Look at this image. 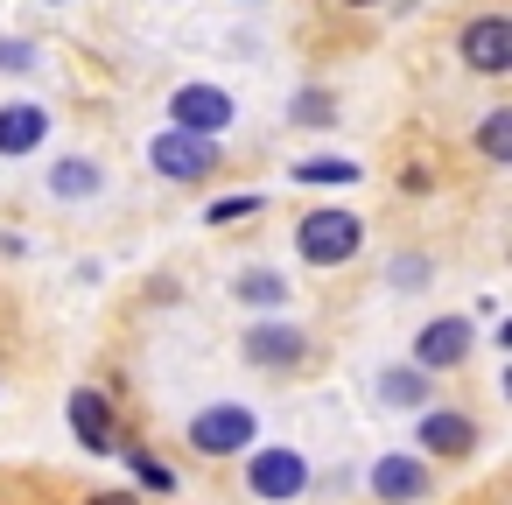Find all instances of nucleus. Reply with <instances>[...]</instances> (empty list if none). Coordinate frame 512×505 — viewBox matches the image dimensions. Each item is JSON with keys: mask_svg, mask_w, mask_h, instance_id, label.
Returning a JSON list of instances; mask_svg holds the SVG:
<instances>
[{"mask_svg": "<svg viewBox=\"0 0 512 505\" xmlns=\"http://www.w3.org/2000/svg\"><path fill=\"white\" fill-rule=\"evenodd\" d=\"M232 92H218V85H183L176 99H169V120H176V134H197V141H211V134H225L232 127Z\"/></svg>", "mask_w": 512, "mask_h": 505, "instance_id": "3", "label": "nucleus"}, {"mask_svg": "<svg viewBox=\"0 0 512 505\" xmlns=\"http://www.w3.org/2000/svg\"><path fill=\"white\" fill-rule=\"evenodd\" d=\"M57 8H64V0H57Z\"/></svg>", "mask_w": 512, "mask_h": 505, "instance_id": "25", "label": "nucleus"}, {"mask_svg": "<svg viewBox=\"0 0 512 505\" xmlns=\"http://www.w3.org/2000/svg\"><path fill=\"white\" fill-rule=\"evenodd\" d=\"M71 428L92 456H120V435H113V414H106V393L99 386H78L71 393Z\"/></svg>", "mask_w": 512, "mask_h": 505, "instance_id": "10", "label": "nucleus"}, {"mask_svg": "<svg viewBox=\"0 0 512 505\" xmlns=\"http://www.w3.org/2000/svg\"><path fill=\"white\" fill-rule=\"evenodd\" d=\"M463 64L484 71V78H498V71L512 64V22H505V15H477V22L463 29Z\"/></svg>", "mask_w": 512, "mask_h": 505, "instance_id": "6", "label": "nucleus"}, {"mask_svg": "<svg viewBox=\"0 0 512 505\" xmlns=\"http://www.w3.org/2000/svg\"><path fill=\"white\" fill-rule=\"evenodd\" d=\"M379 400H386V407H428V379H421V365H407V372L386 365V372H379Z\"/></svg>", "mask_w": 512, "mask_h": 505, "instance_id": "13", "label": "nucleus"}, {"mask_svg": "<svg viewBox=\"0 0 512 505\" xmlns=\"http://www.w3.org/2000/svg\"><path fill=\"white\" fill-rule=\"evenodd\" d=\"M295 176H302V183H351L358 162H344V155H316V162H302Z\"/></svg>", "mask_w": 512, "mask_h": 505, "instance_id": "17", "label": "nucleus"}, {"mask_svg": "<svg viewBox=\"0 0 512 505\" xmlns=\"http://www.w3.org/2000/svg\"><path fill=\"white\" fill-rule=\"evenodd\" d=\"M92 505H141V498H134V491H99Z\"/></svg>", "mask_w": 512, "mask_h": 505, "instance_id": "23", "label": "nucleus"}, {"mask_svg": "<svg viewBox=\"0 0 512 505\" xmlns=\"http://www.w3.org/2000/svg\"><path fill=\"white\" fill-rule=\"evenodd\" d=\"M246 211H260V197H225V204H211V225H232Z\"/></svg>", "mask_w": 512, "mask_h": 505, "instance_id": "20", "label": "nucleus"}, {"mask_svg": "<svg viewBox=\"0 0 512 505\" xmlns=\"http://www.w3.org/2000/svg\"><path fill=\"white\" fill-rule=\"evenodd\" d=\"M344 8H372V0H344Z\"/></svg>", "mask_w": 512, "mask_h": 505, "instance_id": "24", "label": "nucleus"}, {"mask_svg": "<svg viewBox=\"0 0 512 505\" xmlns=\"http://www.w3.org/2000/svg\"><path fill=\"white\" fill-rule=\"evenodd\" d=\"M421 449L428 456H470L477 449V421L470 414H421Z\"/></svg>", "mask_w": 512, "mask_h": 505, "instance_id": "11", "label": "nucleus"}, {"mask_svg": "<svg viewBox=\"0 0 512 505\" xmlns=\"http://www.w3.org/2000/svg\"><path fill=\"white\" fill-rule=\"evenodd\" d=\"M29 64H36V50L22 36H0V71H29Z\"/></svg>", "mask_w": 512, "mask_h": 505, "instance_id": "18", "label": "nucleus"}, {"mask_svg": "<svg viewBox=\"0 0 512 505\" xmlns=\"http://www.w3.org/2000/svg\"><path fill=\"white\" fill-rule=\"evenodd\" d=\"M50 190H57V197H92V190H99V169H92V162H57V169H50Z\"/></svg>", "mask_w": 512, "mask_h": 505, "instance_id": "15", "label": "nucleus"}, {"mask_svg": "<svg viewBox=\"0 0 512 505\" xmlns=\"http://www.w3.org/2000/svg\"><path fill=\"white\" fill-rule=\"evenodd\" d=\"M253 435H260L253 407H232V400H218V407H204V414L190 421V449H197V456H232V449H253Z\"/></svg>", "mask_w": 512, "mask_h": 505, "instance_id": "2", "label": "nucleus"}, {"mask_svg": "<svg viewBox=\"0 0 512 505\" xmlns=\"http://www.w3.org/2000/svg\"><path fill=\"white\" fill-rule=\"evenodd\" d=\"M246 358L267 365V372H288V365L309 358V337H302L295 323H253V330H246Z\"/></svg>", "mask_w": 512, "mask_h": 505, "instance_id": "7", "label": "nucleus"}, {"mask_svg": "<svg viewBox=\"0 0 512 505\" xmlns=\"http://www.w3.org/2000/svg\"><path fill=\"white\" fill-rule=\"evenodd\" d=\"M43 134H50V113L43 106H0V155H29V148H43Z\"/></svg>", "mask_w": 512, "mask_h": 505, "instance_id": "12", "label": "nucleus"}, {"mask_svg": "<svg viewBox=\"0 0 512 505\" xmlns=\"http://www.w3.org/2000/svg\"><path fill=\"white\" fill-rule=\"evenodd\" d=\"M120 456H134V470H141V484H155V491H169V484H176V477H169L162 463H148L141 449H120Z\"/></svg>", "mask_w": 512, "mask_h": 505, "instance_id": "22", "label": "nucleus"}, {"mask_svg": "<svg viewBox=\"0 0 512 505\" xmlns=\"http://www.w3.org/2000/svg\"><path fill=\"white\" fill-rule=\"evenodd\" d=\"M148 162L169 176V183H204L211 169H218V155H211V141H197V134H155V148H148Z\"/></svg>", "mask_w": 512, "mask_h": 505, "instance_id": "5", "label": "nucleus"}, {"mask_svg": "<svg viewBox=\"0 0 512 505\" xmlns=\"http://www.w3.org/2000/svg\"><path fill=\"white\" fill-rule=\"evenodd\" d=\"M463 358H470V323H463V316H435V323L414 337V365H428V372L463 365Z\"/></svg>", "mask_w": 512, "mask_h": 505, "instance_id": "9", "label": "nucleus"}, {"mask_svg": "<svg viewBox=\"0 0 512 505\" xmlns=\"http://www.w3.org/2000/svg\"><path fill=\"white\" fill-rule=\"evenodd\" d=\"M477 148H484L491 162H505V155H512V106L484 113V127H477Z\"/></svg>", "mask_w": 512, "mask_h": 505, "instance_id": "14", "label": "nucleus"}, {"mask_svg": "<svg viewBox=\"0 0 512 505\" xmlns=\"http://www.w3.org/2000/svg\"><path fill=\"white\" fill-rule=\"evenodd\" d=\"M295 246H302L309 267H344L365 246V218H351V211H309L295 225Z\"/></svg>", "mask_w": 512, "mask_h": 505, "instance_id": "1", "label": "nucleus"}, {"mask_svg": "<svg viewBox=\"0 0 512 505\" xmlns=\"http://www.w3.org/2000/svg\"><path fill=\"white\" fill-rule=\"evenodd\" d=\"M239 302H253V309H274V302H288V281H281V274H267V267H253V274L239 281Z\"/></svg>", "mask_w": 512, "mask_h": 505, "instance_id": "16", "label": "nucleus"}, {"mask_svg": "<svg viewBox=\"0 0 512 505\" xmlns=\"http://www.w3.org/2000/svg\"><path fill=\"white\" fill-rule=\"evenodd\" d=\"M246 484H253V498H267V505H288V498H302V484H309V463H302L295 449H253V463H246Z\"/></svg>", "mask_w": 512, "mask_h": 505, "instance_id": "4", "label": "nucleus"}, {"mask_svg": "<svg viewBox=\"0 0 512 505\" xmlns=\"http://www.w3.org/2000/svg\"><path fill=\"white\" fill-rule=\"evenodd\" d=\"M295 120L323 127V120H330V92H302V99H295Z\"/></svg>", "mask_w": 512, "mask_h": 505, "instance_id": "19", "label": "nucleus"}, {"mask_svg": "<svg viewBox=\"0 0 512 505\" xmlns=\"http://www.w3.org/2000/svg\"><path fill=\"white\" fill-rule=\"evenodd\" d=\"M428 281V260L414 253V260H393V288H421Z\"/></svg>", "mask_w": 512, "mask_h": 505, "instance_id": "21", "label": "nucleus"}, {"mask_svg": "<svg viewBox=\"0 0 512 505\" xmlns=\"http://www.w3.org/2000/svg\"><path fill=\"white\" fill-rule=\"evenodd\" d=\"M372 498H379V505H414V498H428V463H421V456H379V463H372Z\"/></svg>", "mask_w": 512, "mask_h": 505, "instance_id": "8", "label": "nucleus"}]
</instances>
